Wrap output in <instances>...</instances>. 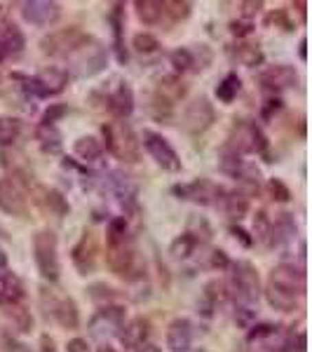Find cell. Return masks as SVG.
I'll list each match as a JSON object with an SVG mask.
<instances>
[{
  "instance_id": "cb8c5ba5",
  "label": "cell",
  "mask_w": 312,
  "mask_h": 352,
  "mask_svg": "<svg viewBox=\"0 0 312 352\" xmlns=\"http://www.w3.org/2000/svg\"><path fill=\"white\" fill-rule=\"evenodd\" d=\"M164 343L169 352H188L192 345V322L186 317H177L174 322H169Z\"/></svg>"
},
{
  "instance_id": "44dd1931",
  "label": "cell",
  "mask_w": 312,
  "mask_h": 352,
  "mask_svg": "<svg viewBox=\"0 0 312 352\" xmlns=\"http://www.w3.org/2000/svg\"><path fill=\"white\" fill-rule=\"evenodd\" d=\"M96 256H99V247H96L94 235L85 230L80 242H78L71 252L73 265H76V270L80 272V275H89V272H94L96 268Z\"/></svg>"
},
{
  "instance_id": "836d02e7",
  "label": "cell",
  "mask_w": 312,
  "mask_h": 352,
  "mask_svg": "<svg viewBox=\"0 0 312 352\" xmlns=\"http://www.w3.org/2000/svg\"><path fill=\"white\" fill-rule=\"evenodd\" d=\"M73 153H76L82 162H96L101 155H104V144H101L96 136L87 134V136L76 139V144H73Z\"/></svg>"
},
{
  "instance_id": "7c38bea8",
  "label": "cell",
  "mask_w": 312,
  "mask_h": 352,
  "mask_svg": "<svg viewBox=\"0 0 312 352\" xmlns=\"http://www.w3.org/2000/svg\"><path fill=\"white\" fill-rule=\"evenodd\" d=\"M124 322H127V310H124L122 305H118V303L101 305V308L92 315V320H89L87 331L92 338L104 343V340L115 338L118 333L122 331Z\"/></svg>"
},
{
  "instance_id": "9a60e30c",
  "label": "cell",
  "mask_w": 312,
  "mask_h": 352,
  "mask_svg": "<svg viewBox=\"0 0 312 352\" xmlns=\"http://www.w3.org/2000/svg\"><path fill=\"white\" fill-rule=\"evenodd\" d=\"M0 212L10 214V217H26L28 214V195L19 172L0 179Z\"/></svg>"
},
{
  "instance_id": "f6af8a7d",
  "label": "cell",
  "mask_w": 312,
  "mask_h": 352,
  "mask_svg": "<svg viewBox=\"0 0 312 352\" xmlns=\"http://www.w3.org/2000/svg\"><path fill=\"white\" fill-rule=\"evenodd\" d=\"M232 317H235V324L237 327L252 329L254 322H256V310L249 308V305H237L235 303V312H232Z\"/></svg>"
},
{
  "instance_id": "9c48e42d",
  "label": "cell",
  "mask_w": 312,
  "mask_h": 352,
  "mask_svg": "<svg viewBox=\"0 0 312 352\" xmlns=\"http://www.w3.org/2000/svg\"><path fill=\"white\" fill-rule=\"evenodd\" d=\"M225 146H230L240 155H265L268 153V136L254 120H235Z\"/></svg>"
},
{
  "instance_id": "60d3db41",
  "label": "cell",
  "mask_w": 312,
  "mask_h": 352,
  "mask_svg": "<svg viewBox=\"0 0 312 352\" xmlns=\"http://www.w3.org/2000/svg\"><path fill=\"white\" fill-rule=\"evenodd\" d=\"M270 226H272V221H270L268 214H265V209H258L256 217H254V235H252V240L268 247V244H270Z\"/></svg>"
},
{
  "instance_id": "bcb514c9",
  "label": "cell",
  "mask_w": 312,
  "mask_h": 352,
  "mask_svg": "<svg viewBox=\"0 0 312 352\" xmlns=\"http://www.w3.org/2000/svg\"><path fill=\"white\" fill-rule=\"evenodd\" d=\"M265 188H268L270 197L275 202H289V200H291V190H289V186L282 179H270Z\"/></svg>"
},
{
  "instance_id": "f35d334b",
  "label": "cell",
  "mask_w": 312,
  "mask_h": 352,
  "mask_svg": "<svg viewBox=\"0 0 312 352\" xmlns=\"http://www.w3.org/2000/svg\"><path fill=\"white\" fill-rule=\"evenodd\" d=\"M132 47H134V52L141 56H155L162 52L160 41H157L155 36H151V33H136L132 38Z\"/></svg>"
},
{
  "instance_id": "8fae6325",
  "label": "cell",
  "mask_w": 312,
  "mask_h": 352,
  "mask_svg": "<svg viewBox=\"0 0 312 352\" xmlns=\"http://www.w3.org/2000/svg\"><path fill=\"white\" fill-rule=\"evenodd\" d=\"M41 305H43L45 315H47L49 320H54L61 329L73 331V329H78V324H80V312H78L76 300H73L71 296L56 294V292H52V289H43Z\"/></svg>"
},
{
  "instance_id": "6da1fadb",
  "label": "cell",
  "mask_w": 312,
  "mask_h": 352,
  "mask_svg": "<svg viewBox=\"0 0 312 352\" xmlns=\"http://www.w3.org/2000/svg\"><path fill=\"white\" fill-rule=\"evenodd\" d=\"M43 52L66 64V73L76 78H94L106 68V47L80 28H61L41 41Z\"/></svg>"
},
{
  "instance_id": "680465c9",
  "label": "cell",
  "mask_w": 312,
  "mask_h": 352,
  "mask_svg": "<svg viewBox=\"0 0 312 352\" xmlns=\"http://www.w3.org/2000/svg\"><path fill=\"white\" fill-rule=\"evenodd\" d=\"M305 47H308V41H305V38H303V41H300L298 43V56H300V59H308V50H305Z\"/></svg>"
},
{
  "instance_id": "8d00e7d4",
  "label": "cell",
  "mask_w": 312,
  "mask_h": 352,
  "mask_svg": "<svg viewBox=\"0 0 312 352\" xmlns=\"http://www.w3.org/2000/svg\"><path fill=\"white\" fill-rule=\"evenodd\" d=\"M240 89H242L240 76H237V73H228V76H225L223 80L216 85V99L223 101V104H230V101L237 99Z\"/></svg>"
},
{
  "instance_id": "ee69618b",
  "label": "cell",
  "mask_w": 312,
  "mask_h": 352,
  "mask_svg": "<svg viewBox=\"0 0 312 352\" xmlns=\"http://www.w3.org/2000/svg\"><path fill=\"white\" fill-rule=\"evenodd\" d=\"M5 312H8V315L12 317L14 327L19 329V331H31L33 320H31V315L26 312V308H21L19 303H14V305H8V308H5Z\"/></svg>"
},
{
  "instance_id": "11a10c76",
  "label": "cell",
  "mask_w": 312,
  "mask_h": 352,
  "mask_svg": "<svg viewBox=\"0 0 312 352\" xmlns=\"http://www.w3.org/2000/svg\"><path fill=\"white\" fill-rule=\"evenodd\" d=\"M230 235L235 237V240H240L242 247H252V244H254L252 235H249L245 228H240V226H230Z\"/></svg>"
},
{
  "instance_id": "681fc988",
  "label": "cell",
  "mask_w": 312,
  "mask_h": 352,
  "mask_svg": "<svg viewBox=\"0 0 312 352\" xmlns=\"http://www.w3.org/2000/svg\"><path fill=\"white\" fill-rule=\"evenodd\" d=\"M282 104H285V101L280 99V96H268V99L263 101V106H260V118H263V120H272V118L277 116V113L282 111Z\"/></svg>"
},
{
  "instance_id": "7a4b0ae2",
  "label": "cell",
  "mask_w": 312,
  "mask_h": 352,
  "mask_svg": "<svg viewBox=\"0 0 312 352\" xmlns=\"http://www.w3.org/2000/svg\"><path fill=\"white\" fill-rule=\"evenodd\" d=\"M305 294V268H296L291 263H280L272 268L268 285H265V298L270 308L280 312H293L298 300Z\"/></svg>"
},
{
  "instance_id": "ac0fdd59",
  "label": "cell",
  "mask_w": 312,
  "mask_h": 352,
  "mask_svg": "<svg viewBox=\"0 0 312 352\" xmlns=\"http://www.w3.org/2000/svg\"><path fill=\"white\" fill-rule=\"evenodd\" d=\"M296 82H298V73H296V68L289 66V64L268 66L265 71H260V76H258L260 89L270 92L272 96H277L280 92H287V89L296 87Z\"/></svg>"
},
{
  "instance_id": "3957f363",
  "label": "cell",
  "mask_w": 312,
  "mask_h": 352,
  "mask_svg": "<svg viewBox=\"0 0 312 352\" xmlns=\"http://www.w3.org/2000/svg\"><path fill=\"white\" fill-rule=\"evenodd\" d=\"M92 188L99 190L106 200L115 202L124 214L136 207L139 186H136L134 176H129L127 172H122V169H111V172H106V174H96Z\"/></svg>"
},
{
  "instance_id": "4dcf8cb0",
  "label": "cell",
  "mask_w": 312,
  "mask_h": 352,
  "mask_svg": "<svg viewBox=\"0 0 312 352\" xmlns=\"http://www.w3.org/2000/svg\"><path fill=\"white\" fill-rule=\"evenodd\" d=\"M36 141H38V146H41V151L47 153V155H56V153H61V148H64L61 132L56 129V124H38Z\"/></svg>"
},
{
  "instance_id": "ba28073f",
  "label": "cell",
  "mask_w": 312,
  "mask_h": 352,
  "mask_svg": "<svg viewBox=\"0 0 312 352\" xmlns=\"http://www.w3.org/2000/svg\"><path fill=\"white\" fill-rule=\"evenodd\" d=\"M33 258H36L38 272L43 280L56 282L61 275L59 263V242L52 230H38L33 235Z\"/></svg>"
},
{
  "instance_id": "7bdbcfd3",
  "label": "cell",
  "mask_w": 312,
  "mask_h": 352,
  "mask_svg": "<svg viewBox=\"0 0 312 352\" xmlns=\"http://www.w3.org/2000/svg\"><path fill=\"white\" fill-rule=\"evenodd\" d=\"M188 235L195 237L197 242H209L212 240V226H209V221L204 217H197V214H192L190 221H188Z\"/></svg>"
},
{
  "instance_id": "277c9868",
  "label": "cell",
  "mask_w": 312,
  "mask_h": 352,
  "mask_svg": "<svg viewBox=\"0 0 312 352\" xmlns=\"http://www.w3.org/2000/svg\"><path fill=\"white\" fill-rule=\"evenodd\" d=\"M101 134H104V151H109L115 160L134 164L139 162L141 157V144L139 136L134 134V129L129 127V122L124 120H111L101 127Z\"/></svg>"
},
{
  "instance_id": "52a82bcc",
  "label": "cell",
  "mask_w": 312,
  "mask_h": 352,
  "mask_svg": "<svg viewBox=\"0 0 312 352\" xmlns=\"http://www.w3.org/2000/svg\"><path fill=\"white\" fill-rule=\"evenodd\" d=\"M106 263H109V268L118 277H124V280H132V277L146 272L139 265V252H136V244L129 232L120 237V240L109 242V247H106Z\"/></svg>"
},
{
  "instance_id": "8992f818",
  "label": "cell",
  "mask_w": 312,
  "mask_h": 352,
  "mask_svg": "<svg viewBox=\"0 0 312 352\" xmlns=\"http://www.w3.org/2000/svg\"><path fill=\"white\" fill-rule=\"evenodd\" d=\"M225 289H228V296L237 305H249V308H254L258 303L260 294H263L258 270L249 261L230 263V282L225 285Z\"/></svg>"
},
{
  "instance_id": "f907efd6",
  "label": "cell",
  "mask_w": 312,
  "mask_h": 352,
  "mask_svg": "<svg viewBox=\"0 0 312 352\" xmlns=\"http://www.w3.org/2000/svg\"><path fill=\"white\" fill-rule=\"evenodd\" d=\"M68 113V106L64 104H49V109L43 113L41 124H56Z\"/></svg>"
},
{
  "instance_id": "d6a6232c",
  "label": "cell",
  "mask_w": 312,
  "mask_h": 352,
  "mask_svg": "<svg viewBox=\"0 0 312 352\" xmlns=\"http://www.w3.org/2000/svg\"><path fill=\"white\" fill-rule=\"evenodd\" d=\"M245 164L247 160L240 155L237 151H232L230 146H223L219 153V169L223 172L225 176H230V179H240V174H242V169H245Z\"/></svg>"
},
{
  "instance_id": "603a6c76",
  "label": "cell",
  "mask_w": 312,
  "mask_h": 352,
  "mask_svg": "<svg viewBox=\"0 0 312 352\" xmlns=\"http://www.w3.org/2000/svg\"><path fill=\"white\" fill-rule=\"evenodd\" d=\"M225 54L232 64L237 66H245V68H256L263 64V50H260L258 43H252V41H237L225 47Z\"/></svg>"
},
{
  "instance_id": "4fadbf2b",
  "label": "cell",
  "mask_w": 312,
  "mask_h": 352,
  "mask_svg": "<svg viewBox=\"0 0 312 352\" xmlns=\"http://www.w3.org/2000/svg\"><path fill=\"white\" fill-rule=\"evenodd\" d=\"M139 144L144 146L146 151H148V155L155 160L160 167L164 169V172H172L177 174L183 169V162H181L179 153L174 151V146L169 144L167 139H164L162 134L153 132V129H144L139 136Z\"/></svg>"
},
{
  "instance_id": "f1b7e54d",
  "label": "cell",
  "mask_w": 312,
  "mask_h": 352,
  "mask_svg": "<svg viewBox=\"0 0 312 352\" xmlns=\"http://www.w3.org/2000/svg\"><path fill=\"white\" fill-rule=\"evenodd\" d=\"M219 207L223 209L225 217H228L230 221H237V223H240V221L249 214V195L245 190H240V188L225 190L223 200H221Z\"/></svg>"
},
{
  "instance_id": "4316f807",
  "label": "cell",
  "mask_w": 312,
  "mask_h": 352,
  "mask_svg": "<svg viewBox=\"0 0 312 352\" xmlns=\"http://www.w3.org/2000/svg\"><path fill=\"white\" fill-rule=\"evenodd\" d=\"M33 197H36V202L41 204L45 212L54 214V217H66L68 209H71L66 197L61 195L59 190L47 188V186H36V188H33Z\"/></svg>"
},
{
  "instance_id": "83f0119b",
  "label": "cell",
  "mask_w": 312,
  "mask_h": 352,
  "mask_svg": "<svg viewBox=\"0 0 312 352\" xmlns=\"http://www.w3.org/2000/svg\"><path fill=\"white\" fill-rule=\"evenodd\" d=\"M109 24L113 28V52H115V59L120 64H127L129 54H127V47H124V38H122V31H124V10L122 5H113L111 14H109Z\"/></svg>"
},
{
  "instance_id": "b9f144b4",
  "label": "cell",
  "mask_w": 312,
  "mask_h": 352,
  "mask_svg": "<svg viewBox=\"0 0 312 352\" xmlns=\"http://www.w3.org/2000/svg\"><path fill=\"white\" fill-rule=\"evenodd\" d=\"M190 10H192V5L181 3V0H167V3H164V16L169 19V24H177V21L188 19Z\"/></svg>"
},
{
  "instance_id": "91938a15",
  "label": "cell",
  "mask_w": 312,
  "mask_h": 352,
  "mask_svg": "<svg viewBox=\"0 0 312 352\" xmlns=\"http://www.w3.org/2000/svg\"><path fill=\"white\" fill-rule=\"evenodd\" d=\"M5 268H8V256L0 252V270H5Z\"/></svg>"
},
{
  "instance_id": "e575fe53",
  "label": "cell",
  "mask_w": 312,
  "mask_h": 352,
  "mask_svg": "<svg viewBox=\"0 0 312 352\" xmlns=\"http://www.w3.org/2000/svg\"><path fill=\"white\" fill-rule=\"evenodd\" d=\"M197 247H200V242H197L192 235H188V232H183V235H179L172 240V244H169V254H172V258H177V261H186L195 254Z\"/></svg>"
},
{
  "instance_id": "5bb4252c",
  "label": "cell",
  "mask_w": 312,
  "mask_h": 352,
  "mask_svg": "<svg viewBox=\"0 0 312 352\" xmlns=\"http://www.w3.org/2000/svg\"><path fill=\"white\" fill-rule=\"evenodd\" d=\"M172 192L179 200L195 202V204H200V207H219L221 200H223L225 188L209 179H197V181H190V184L174 186Z\"/></svg>"
},
{
  "instance_id": "d6986e66",
  "label": "cell",
  "mask_w": 312,
  "mask_h": 352,
  "mask_svg": "<svg viewBox=\"0 0 312 352\" xmlns=\"http://www.w3.org/2000/svg\"><path fill=\"white\" fill-rule=\"evenodd\" d=\"M21 16L31 26H52L61 16V5L52 0H28V3H21Z\"/></svg>"
},
{
  "instance_id": "9f6ffc18",
  "label": "cell",
  "mask_w": 312,
  "mask_h": 352,
  "mask_svg": "<svg viewBox=\"0 0 312 352\" xmlns=\"http://www.w3.org/2000/svg\"><path fill=\"white\" fill-rule=\"evenodd\" d=\"M66 350L68 352H89V345H87V340H85V338H71V340H68V345H66Z\"/></svg>"
},
{
  "instance_id": "1f68e13d",
  "label": "cell",
  "mask_w": 312,
  "mask_h": 352,
  "mask_svg": "<svg viewBox=\"0 0 312 352\" xmlns=\"http://www.w3.org/2000/svg\"><path fill=\"white\" fill-rule=\"evenodd\" d=\"M136 14L146 26H160L167 16H164V3L160 0H136L134 3Z\"/></svg>"
},
{
  "instance_id": "d4e9b609",
  "label": "cell",
  "mask_w": 312,
  "mask_h": 352,
  "mask_svg": "<svg viewBox=\"0 0 312 352\" xmlns=\"http://www.w3.org/2000/svg\"><path fill=\"white\" fill-rule=\"evenodd\" d=\"M24 47H26V38H24V33L19 31V26L5 24L0 28V64L19 56L24 52Z\"/></svg>"
},
{
  "instance_id": "6f0895ef",
  "label": "cell",
  "mask_w": 312,
  "mask_h": 352,
  "mask_svg": "<svg viewBox=\"0 0 312 352\" xmlns=\"http://www.w3.org/2000/svg\"><path fill=\"white\" fill-rule=\"evenodd\" d=\"M8 352H28L26 345L16 343V340H8Z\"/></svg>"
},
{
  "instance_id": "74e56055",
  "label": "cell",
  "mask_w": 312,
  "mask_h": 352,
  "mask_svg": "<svg viewBox=\"0 0 312 352\" xmlns=\"http://www.w3.org/2000/svg\"><path fill=\"white\" fill-rule=\"evenodd\" d=\"M169 64L174 68V76L186 73V71H195V54H192V47H177L169 54Z\"/></svg>"
},
{
  "instance_id": "30bf717a",
  "label": "cell",
  "mask_w": 312,
  "mask_h": 352,
  "mask_svg": "<svg viewBox=\"0 0 312 352\" xmlns=\"http://www.w3.org/2000/svg\"><path fill=\"white\" fill-rule=\"evenodd\" d=\"M186 92H188V87H186V85L181 82V78L174 76V73L172 76L157 78L155 92H153V106H151L153 118H157V120H169L172 109L183 99Z\"/></svg>"
},
{
  "instance_id": "94428289",
  "label": "cell",
  "mask_w": 312,
  "mask_h": 352,
  "mask_svg": "<svg viewBox=\"0 0 312 352\" xmlns=\"http://www.w3.org/2000/svg\"><path fill=\"white\" fill-rule=\"evenodd\" d=\"M99 352H115V350H113L109 343H104V345H101V348H99Z\"/></svg>"
},
{
  "instance_id": "7dc6e473",
  "label": "cell",
  "mask_w": 312,
  "mask_h": 352,
  "mask_svg": "<svg viewBox=\"0 0 312 352\" xmlns=\"http://www.w3.org/2000/svg\"><path fill=\"white\" fill-rule=\"evenodd\" d=\"M265 26H275V28H282V31H291L293 28L287 10H275V12H270L265 16Z\"/></svg>"
},
{
  "instance_id": "ab89813d",
  "label": "cell",
  "mask_w": 312,
  "mask_h": 352,
  "mask_svg": "<svg viewBox=\"0 0 312 352\" xmlns=\"http://www.w3.org/2000/svg\"><path fill=\"white\" fill-rule=\"evenodd\" d=\"M282 331L280 324H270V322H263V324H254L249 329L247 333V343L249 345H258V343H265V340H270L272 336H277V333Z\"/></svg>"
},
{
  "instance_id": "484cf974",
  "label": "cell",
  "mask_w": 312,
  "mask_h": 352,
  "mask_svg": "<svg viewBox=\"0 0 312 352\" xmlns=\"http://www.w3.org/2000/svg\"><path fill=\"white\" fill-rule=\"evenodd\" d=\"M296 235H298V226H296L293 214L282 212V214H277V219L272 221V226H270V244L268 247H285V244L296 240Z\"/></svg>"
},
{
  "instance_id": "ffe728a7",
  "label": "cell",
  "mask_w": 312,
  "mask_h": 352,
  "mask_svg": "<svg viewBox=\"0 0 312 352\" xmlns=\"http://www.w3.org/2000/svg\"><path fill=\"white\" fill-rule=\"evenodd\" d=\"M230 300L228 296V289H225V282L223 280H212L204 285V292L200 300H197V312H200L202 317H214L216 312L223 308L225 303Z\"/></svg>"
},
{
  "instance_id": "f5cc1de1",
  "label": "cell",
  "mask_w": 312,
  "mask_h": 352,
  "mask_svg": "<svg viewBox=\"0 0 312 352\" xmlns=\"http://www.w3.org/2000/svg\"><path fill=\"white\" fill-rule=\"evenodd\" d=\"M209 268H214V270H225V268H230V258H228V254L223 252V249H214L212 254H209Z\"/></svg>"
},
{
  "instance_id": "f546056e",
  "label": "cell",
  "mask_w": 312,
  "mask_h": 352,
  "mask_svg": "<svg viewBox=\"0 0 312 352\" xmlns=\"http://www.w3.org/2000/svg\"><path fill=\"white\" fill-rule=\"evenodd\" d=\"M24 298V287H21V280L14 275L12 270H0V305L8 308V305H14Z\"/></svg>"
},
{
  "instance_id": "db71d44e",
  "label": "cell",
  "mask_w": 312,
  "mask_h": 352,
  "mask_svg": "<svg viewBox=\"0 0 312 352\" xmlns=\"http://www.w3.org/2000/svg\"><path fill=\"white\" fill-rule=\"evenodd\" d=\"M240 8H242V19H247V21H254V16H256L260 10H263V3L260 0H256V3H240Z\"/></svg>"
},
{
  "instance_id": "c3c4849f",
  "label": "cell",
  "mask_w": 312,
  "mask_h": 352,
  "mask_svg": "<svg viewBox=\"0 0 312 352\" xmlns=\"http://www.w3.org/2000/svg\"><path fill=\"white\" fill-rule=\"evenodd\" d=\"M89 296L104 305H111L113 300H115V292H113L109 285H92L89 287Z\"/></svg>"
},
{
  "instance_id": "6125c7cd",
  "label": "cell",
  "mask_w": 312,
  "mask_h": 352,
  "mask_svg": "<svg viewBox=\"0 0 312 352\" xmlns=\"http://www.w3.org/2000/svg\"><path fill=\"white\" fill-rule=\"evenodd\" d=\"M0 92H3V78H0Z\"/></svg>"
},
{
  "instance_id": "7402d4cb",
  "label": "cell",
  "mask_w": 312,
  "mask_h": 352,
  "mask_svg": "<svg viewBox=\"0 0 312 352\" xmlns=\"http://www.w3.org/2000/svg\"><path fill=\"white\" fill-rule=\"evenodd\" d=\"M148 336H151V324L144 320V317H134V320L124 322L122 331L118 333L124 350L132 352H141L148 345Z\"/></svg>"
},
{
  "instance_id": "816d5d0a",
  "label": "cell",
  "mask_w": 312,
  "mask_h": 352,
  "mask_svg": "<svg viewBox=\"0 0 312 352\" xmlns=\"http://www.w3.org/2000/svg\"><path fill=\"white\" fill-rule=\"evenodd\" d=\"M230 33L237 38V41H247V36H252L254 31V21H247V19H235L230 21Z\"/></svg>"
},
{
  "instance_id": "5b68a950",
  "label": "cell",
  "mask_w": 312,
  "mask_h": 352,
  "mask_svg": "<svg viewBox=\"0 0 312 352\" xmlns=\"http://www.w3.org/2000/svg\"><path fill=\"white\" fill-rule=\"evenodd\" d=\"M14 80L19 82V89L26 99H49L66 89L68 85V73L64 66H47L36 76H21L14 73Z\"/></svg>"
},
{
  "instance_id": "2e32d148",
  "label": "cell",
  "mask_w": 312,
  "mask_h": 352,
  "mask_svg": "<svg viewBox=\"0 0 312 352\" xmlns=\"http://www.w3.org/2000/svg\"><path fill=\"white\" fill-rule=\"evenodd\" d=\"M104 104L115 120H124L134 111V89L132 85L122 78H111V82L104 87Z\"/></svg>"
},
{
  "instance_id": "e0dca14e",
  "label": "cell",
  "mask_w": 312,
  "mask_h": 352,
  "mask_svg": "<svg viewBox=\"0 0 312 352\" xmlns=\"http://www.w3.org/2000/svg\"><path fill=\"white\" fill-rule=\"evenodd\" d=\"M214 122H216V109L207 96H200V99L188 104V109L183 111V118H181V124L188 134L207 132Z\"/></svg>"
},
{
  "instance_id": "d590c367",
  "label": "cell",
  "mask_w": 312,
  "mask_h": 352,
  "mask_svg": "<svg viewBox=\"0 0 312 352\" xmlns=\"http://www.w3.org/2000/svg\"><path fill=\"white\" fill-rule=\"evenodd\" d=\"M21 136V122L12 116H0V148H10Z\"/></svg>"
}]
</instances>
